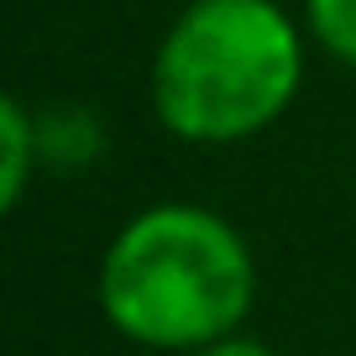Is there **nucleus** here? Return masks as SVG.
I'll list each match as a JSON object with an SVG mask.
<instances>
[{
  "label": "nucleus",
  "mask_w": 356,
  "mask_h": 356,
  "mask_svg": "<svg viewBox=\"0 0 356 356\" xmlns=\"http://www.w3.org/2000/svg\"><path fill=\"white\" fill-rule=\"evenodd\" d=\"M257 299V262L225 215L152 204L115 231L100 262V309L126 341L204 351L241 330Z\"/></svg>",
  "instance_id": "obj_1"
},
{
  "label": "nucleus",
  "mask_w": 356,
  "mask_h": 356,
  "mask_svg": "<svg viewBox=\"0 0 356 356\" xmlns=\"http://www.w3.org/2000/svg\"><path fill=\"white\" fill-rule=\"evenodd\" d=\"M304 79V37L278 0H194L152 58V111L178 142L267 131Z\"/></svg>",
  "instance_id": "obj_2"
},
{
  "label": "nucleus",
  "mask_w": 356,
  "mask_h": 356,
  "mask_svg": "<svg viewBox=\"0 0 356 356\" xmlns=\"http://www.w3.org/2000/svg\"><path fill=\"white\" fill-rule=\"evenodd\" d=\"M0 142H6V168H0V204L16 210L22 204V189L32 178V152H42V136H37V121L26 115V105L6 100L0 105Z\"/></svg>",
  "instance_id": "obj_3"
},
{
  "label": "nucleus",
  "mask_w": 356,
  "mask_h": 356,
  "mask_svg": "<svg viewBox=\"0 0 356 356\" xmlns=\"http://www.w3.org/2000/svg\"><path fill=\"white\" fill-rule=\"evenodd\" d=\"M304 22L325 53L356 68V0H304Z\"/></svg>",
  "instance_id": "obj_4"
},
{
  "label": "nucleus",
  "mask_w": 356,
  "mask_h": 356,
  "mask_svg": "<svg viewBox=\"0 0 356 356\" xmlns=\"http://www.w3.org/2000/svg\"><path fill=\"white\" fill-rule=\"evenodd\" d=\"M200 356H273V351H267L262 341H252V335H241V330H236V335H225V341L204 346Z\"/></svg>",
  "instance_id": "obj_5"
}]
</instances>
